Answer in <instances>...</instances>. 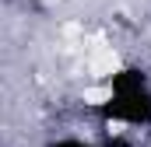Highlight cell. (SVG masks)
Listing matches in <instances>:
<instances>
[{
    "mask_svg": "<svg viewBox=\"0 0 151 147\" xmlns=\"http://www.w3.org/2000/svg\"><path fill=\"white\" fill-rule=\"evenodd\" d=\"M99 123L106 126H151V77L144 67H119L106 81V98L95 105Z\"/></svg>",
    "mask_w": 151,
    "mask_h": 147,
    "instance_id": "6da1fadb",
    "label": "cell"
},
{
    "mask_svg": "<svg viewBox=\"0 0 151 147\" xmlns=\"http://www.w3.org/2000/svg\"><path fill=\"white\" fill-rule=\"evenodd\" d=\"M46 147H102V144L84 140V137H53V140H46Z\"/></svg>",
    "mask_w": 151,
    "mask_h": 147,
    "instance_id": "7a4b0ae2",
    "label": "cell"
},
{
    "mask_svg": "<svg viewBox=\"0 0 151 147\" xmlns=\"http://www.w3.org/2000/svg\"><path fill=\"white\" fill-rule=\"evenodd\" d=\"M99 144H102V147H137L130 137H127V133H106Z\"/></svg>",
    "mask_w": 151,
    "mask_h": 147,
    "instance_id": "3957f363",
    "label": "cell"
}]
</instances>
